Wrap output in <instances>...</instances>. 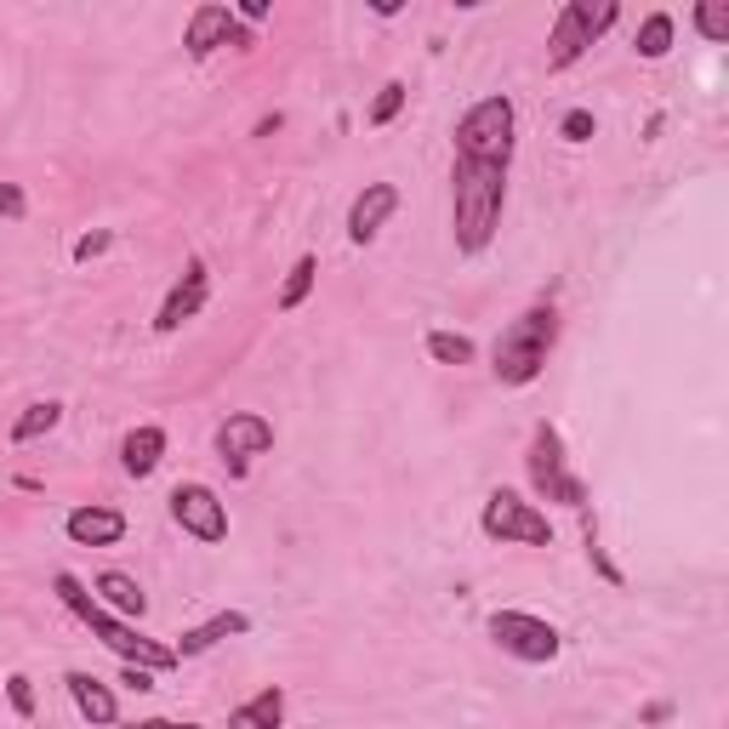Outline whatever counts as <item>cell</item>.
<instances>
[{
	"label": "cell",
	"instance_id": "obj_1",
	"mask_svg": "<svg viewBox=\"0 0 729 729\" xmlns=\"http://www.w3.org/2000/svg\"><path fill=\"white\" fill-rule=\"evenodd\" d=\"M52 592H57V599L63 605H69L86 627H91V633L97 639H104L120 661H126V667H149V673H165V667H177V655H172V644H154V639H143L138 633V627H131V621H120V616H109L104 605H97L91 599V592H86V581L80 576H69V570H57L52 576Z\"/></svg>",
	"mask_w": 729,
	"mask_h": 729
},
{
	"label": "cell",
	"instance_id": "obj_2",
	"mask_svg": "<svg viewBox=\"0 0 729 729\" xmlns=\"http://www.w3.org/2000/svg\"><path fill=\"white\" fill-rule=\"evenodd\" d=\"M502 194H508V172L502 165H474L456 160V251H485L496 222H502Z\"/></svg>",
	"mask_w": 729,
	"mask_h": 729
},
{
	"label": "cell",
	"instance_id": "obj_3",
	"mask_svg": "<svg viewBox=\"0 0 729 729\" xmlns=\"http://www.w3.org/2000/svg\"><path fill=\"white\" fill-rule=\"evenodd\" d=\"M558 342V319L553 308H530L519 314L502 337H496V382H508V388H524V382H536L542 377V364Z\"/></svg>",
	"mask_w": 729,
	"mask_h": 729
},
{
	"label": "cell",
	"instance_id": "obj_4",
	"mask_svg": "<svg viewBox=\"0 0 729 729\" xmlns=\"http://www.w3.org/2000/svg\"><path fill=\"white\" fill-rule=\"evenodd\" d=\"M456 154L474 165H502L513 160V97H485L461 115L456 126Z\"/></svg>",
	"mask_w": 729,
	"mask_h": 729
},
{
	"label": "cell",
	"instance_id": "obj_5",
	"mask_svg": "<svg viewBox=\"0 0 729 729\" xmlns=\"http://www.w3.org/2000/svg\"><path fill=\"white\" fill-rule=\"evenodd\" d=\"M616 18H621L616 0H599V7H592V0H565V12H558L553 35H547V69H570Z\"/></svg>",
	"mask_w": 729,
	"mask_h": 729
},
{
	"label": "cell",
	"instance_id": "obj_6",
	"mask_svg": "<svg viewBox=\"0 0 729 729\" xmlns=\"http://www.w3.org/2000/svg\"><path fill=\"white\" fill-rule=\"evenodd\" d=\"M530 485H536L547 502H565V508H587V485L565 468V445H558V427L542 422L536 439H530Z\"/></svg>",
	"mask_w": 729,
	"mask_h": 729
},
{
	"label": "cell",
	"instance_id": "obj_7",
	"mask_svg": "<svg viewBox=\"0 0 729 729\" xmlns=\"http://www.w3.org/2000/svg\"><path fill=\"white\" fill-rule=\"evenodd\" d=\"M479 524H485V536H496V542L553 547V524H547V513H536L519 490H490V502H485Z\"/></svg>",
	"mask_w": 729,
	"mask_h": 729
},
{
	"label": "cell",
	"instance_id": "obj_8",
	"mask_svg": "<svg viewBox=\"0 0 729 729\" xmlns=\"http://www.w3.org/2000/svg\"><path fill=\"white\" fill-rule=\"evenodd\" d=\"M490 639L502 644L508 655L530 661V667H542V661H553L558 650H565V639H558L553 621L524 616V610H496V616H490Z\"/></svg>",
	"mask_w": 729,
	"mask_h": 729
},
{
	"label": "cell",
	"instance_id": "obj_9",
	"mask_svg": "<svg viewBox=\"0 0 729 729\" xmlns=\"http://www.w3.org/2000/svg\"><path fill=\"white\" fill-rule=\"evenodd\" d=\"M269 445H274V422L257 416V411H240V416H228V422L217 427V450H222V461H228V474H246V461L262 456Z\"/></svg>",
	"mask_w": 729,
	"mask_h": 729
},
{
	"label": "cell",
	"instance_id": "obj_10",
	"mask_svg": "<svg viewBox=\"0 0 729 729\" xmlns=\"http://www.w3.org/2000/svg\"><path fill=\"white\" fill-rule=\"evenodd\" d=\"M172 519L188 530V536H200V542H222L228 536V513L217 502V490H206V485H177L172 490Z\"/></svg>",
	"mask_w": 729,
	"mask_h": 729
},
{
	"label": "cell",
	"instance_id": "obj_11",
	"mask_svg": "<svg viewBox=\"0 0 729 729\" xmlns=\"http://www.w3.org/2000/svg\"><path fill=\"white\" fill-rule=\"evenodd\" d=\"M393 211H400V188H393V183H364V194H359L353 211H348V240L353 246H371Z\"/></svg>",
	"mask_w": 729,
	"mask_h": 729
},
{
	"label": "cell",
	"instance_id": "obj_12",
	"mask_svg": "<svg viewBox=\"0 0 729 729\" xmlns=\"http://www.w3.org/2000/svg\"><path fill=\"white\" fill-rule=\"evenodd\" d=\"M206 296H211V274H206V262H188V274L172 285V296L160 303V319L154 330H183V319H194L206 308Z\"/></svg>",
	"mask_w": 729,
	"mask_h": 729
},
{
	"label": "cell",
	"instance_id": "obj_13",
	"mask_svg": "<svg viewBox=\"0 0 729 729\" xmlns=\"http://www.w3.org/2000/svg\"><path fill=\"white\" fill-rule=\"evenodd\" d=\"M228 35H235V12L228 7H194V18H188V35H183V46H188V57H211L217 46H228Z\"/></svg>",
	"mask_w": 729,
	"mask_h": 729
},
{
	"label": "cell",
	"instance_id": "obj_14",
	"mask_svg": "<svg viewBox=\"0 0 729 729\" xmlns=\"http://www.w3.org/2000/svg\"><path fill=\"white\" fill-rule=\"evenodd\" d=\"M240 633H251V616H240V610H222V616H211V621H200V627H188V633L172 644V655H177V661H188V655H206L211 644H222V639H240Z\"/></svg>",
	"mask_w": 729,
	"mask_h": 729
},
{
	"label": "cell",
	"instance_id": "obj_15",
	"mask_svg": "<svg viewBox=\"0 0 729 729\" xmlns=\"http://www.w3.org/2000/svg\"><path fill=\"white\" fill-rule=\"evenodd\" d=\"M126 536V519L115 508H75L69 513V542L80 547H115Z\"/></svg>",
	"mask_w": 729,
	"mask_h": 729
},
{
	"label": "cell",
	"instance_id": "obj_16",
	"mask_svg": "<svg viewBox=\"0 0 729 729\" xmlns=\"http://www.w3.org/2000/svg\"><path fill=\"white\" fill-rule=\"evenodd\" d=\"M97 605H104L109 616H120V621H138V616L149 610L143 587L131 581L126 570H104V576H97Z\"/></svg>",
	"mask_w": 729,
	"mask_h": 729
},
{
	"label": "cell",
	"instance_id": "obj_17",
	"mask_svg": "<svg viewBox=\"0 0 729 729\" xmlns=\"http://www.w3.org/2000/svg\"><path fill=\"white\" fill-rule=\"evenodd\" d=\"M160 456H165V427H131L120 445V468L131 479H149L160 468Z\"/></svg>",
	"mask_w": 729,
	"mask_h": 729
},
{
	"label": "cell",
	"instance_id": "obj_18",
	"mask_svg": "<svg viewBox=\"0 0 729 729\" xmlns=\"http://www.w3.org/2000/svg\"><path fill=\"white\" fill-rule=\"evenodd\" d=\"M285 723V689L269 684V689H257L246 707L228 712V729H280Z\"/></svg>",
	"mask_w": 729,
	"mask_h": 729
},
{
	"label": "cell",
	"instance_id": "obj_19",
	"mask_svg": "<svg viewBox=\"0 0 729 729\" xmlns=\"http://www.w3.org/2000/svg\"><path fill=\"white\" fill-rule=\"evenodd\" d=\"M69 695H75V707L86 723H115V689L104 678H91V673H69Z\"/></svg>",
	"mask_w": 729,
	"mask_h": 729
},
{
	"label": "cell",
	"instance_id": "obj_20",
	"mask_svg": "<svg viewBox=\"0 0 729 729\" xmlns=\"http://www.w3.org/2000/svg\"><path fill=\"white\" fill-rule=\"evenodd\" d=\"M314 280H319V262H314V257H296V262H291V274H285V285H280V314L303 308V303H308V291H314Z\"/></svg>",
	"mask_w": 729,
	"mask_h": 729
},
{
	"label": "cell",
	"instance_id": "obj_21",
	"mask_svg": "<svg viewBox=\"0 0 729 729\" xmlns=\"http://www.w3.org/2000/svg\"><path fill=\"white\" fill-rule=\"evenodd\" d=\"M63 422V405H52V400H41V405H29L18 422H12V445H35L41 434H52V427Z\"/></svg>",
	"mask_w": 729,
	"mask_h": 729
},
{
	"label": "cell",
	"instance_id": "obj_22",
	"mask_svg": "<svg viewBox=\"0 0 729 729\" xmlns=\"http://www.w3.org/2000/svg\"><path fill=\"white\" fill-rule=\"evenodd\" d=\"M639 57H667L673 52V12H650L644 23H639Z\"/></svg>",
	"mask_w": 729,
	"mask_h": 729
},
{
	"label": "cell",
	"instance_id": "obj_23",
	"mask_svg": "<svg viewBox=\"0 0 729 729\" xmlns=\"http://www.w3.org/2000/svg\"><path fill=\"white\" fill-rule=\"evenodd\" d=\"M427 353L439 364H474V337H461V330H427Z\"/></svg>",
	"mask_w": 729,
	"mask_h": 729
},
{
	"label": "cell",
	"instance_id": "obj_24",
	"mask_svg": "<svg viewBox=\"0 0 729 729\" xmlns=\"http://www.w3.org/2000/svg\"><path fill=\"white\" fill-rule=\"evenodd\" d=\"M695 29H701L707 41H729V0H701V7H695Z\"/></svg>",
	"mask_w": 729,
	"mask_h": 729
},
{
	"label": "cell",
	"instance_id": "obj_25",
	"mask_svg": "<svg viewBox=\"0 0 729 729\" xmlns=\"http://www.w3.org/2000/svg\"><path fill=\"white\" fill-rule=\"evenodd\" d=\"M400 109H405V80H388V86L377 91V104H371V115H364V120H371V126H388Z\"/></svg>",
	"mask_w": 729,
	"mask_h": 729
},
{
	"label": "cell",
	"instance_id": "obj_26",
	"mask_svg": "<svg viewBox=\"0 0 729 729\" xmlns=\"http://www.w3.org/2000/svg\"><path fill=\"white\" fill-rule=\"evenodd\" d=\"M7 701L18 707V718H35V684H29L23 673H12L7 678Z\"/></svg>",
	"mask_w": 729,
	"mask_h": 729
},
{
	"label": "cell",
	"instance_id": "obj_27",
	"mask_svg": "<svg viewBox=\"0 0 729 729\" xmlns=\"http://www.w3.org/2000/svg\"><path fill=\"white\" fill-rule=\"evenodd\" d=\"M558 131H565V143H587L592 131H599V120H592L587 109H570V115H565V126H558Z\"/></svg>",
	"mask_w": 729,
	"mask_h": 729
},
{
	"label": "cell",
	"instance_id": "obj_28",
	"mask_svg": "<svg viewBox=\"0 0 729 729\" xmlns=\"http://www.w3.org/2000/svg\"><path fill=\"white\" fill-rule=\"evenodd\" d=\"M587 558H592V570H599L605 581H621V570L610 565V558H605V547H599V536H592V519H587Z\"/></svg>",
	"mask_w": 729,
	"mask_h": 729
},
{
	"label": "cell",
	"instance_id": "obj_29",
	"mask_svg": "<svg viewBox=\"0 0 729 729\" xmlns=\"http://www.w3.org/2000/svg\"><path fill=\"white\" fill-rule=\"evenodd\" d=\"M109 251V228H97V235H80L75 240V262H91V257H104Z\"/></svg>",
	"mask_w": 729,
	"mask_h": 729
},
{
	"label": "cell",
	"instance_id": "obj_30",
	"mask_svg": "<svg viewBox=\"0 0 729 729\" xmlns=\"http://www.w3.org/2000/svg\"><path fill=\"white\" fill-rule=\"evenodd\" d=\"M29 200H23V188L18 183H0V217H23Z\"/></svg>",
	"mask_w": 729,
	"mask_h": 729
},
{
	"label": "cell",
	"instance_id": "obj_31",
	"mask_svg": "<svg viewBox=\"0 0 729 729\" xmlns=\"http://www.w3.org/2000/svg\"><path fill=\"white\" fill-rule=\"evenodd\" d=\"M120 684H131V689H154V673H149V667H126Z\"/></svg>",
	"mask_w": 729,
	"mask_h": 729
},
{
	"label": "cell",
	"instance_id": "obj_32",
	"mask_svg": "<svg viewBox=\"0 0 729 729\" xmlns=\"http://www.w3.org/2000/svg\"><path fill=\"white\" fill-rule=\"evenodd\" d=\"M126 729H200V723H172V718H143V723H126Z\"/></svg>",
	"mask_w": 729,
	"mask_h": 729
},
{
	"label": "cell",
	"instance_id": "obj_33",
	"mask_svg": "<svg viewBox=\"0 0 729 729\" xmlns=\"http://www.w3.org/2000/svg\"><path fill=\"white\" fill-rule=\"evenodd\" d=\"M240 18H251V23H262V18H269V0H240Z\"/></svg>",
	"mask_w": 729,
	"mask_h": 729
}]
</instances>
